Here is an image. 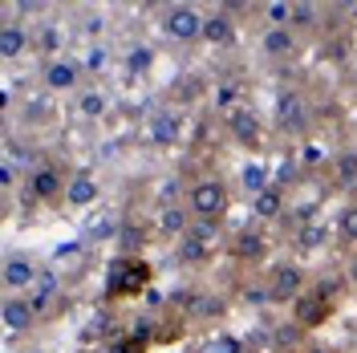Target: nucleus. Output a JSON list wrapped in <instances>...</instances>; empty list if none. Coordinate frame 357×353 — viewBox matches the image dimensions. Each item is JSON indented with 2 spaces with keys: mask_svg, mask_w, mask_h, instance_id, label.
Wrapping results in <instances>:
<instances>
[{
  "mask_svg": "<svg viewBox=\"0 0 357 353\" xmlns=\"http://www.w3.org/2000/svg\"><path fill=\"white\" fill-rule=\"evenodd\" d=\"M191 211H187V203L183 199H162L155 203V216H151V232H155L158 240H171L178 243L187 236V227H191Z\"/></svg>",
  "mask_w": 357,
  "mask_h": 353,
  "instance_id": "ddd939ff",
  "label": "nucleus"
},
{
  "mask_svg": "<svg viewBox=\"0 0 357 353\" xmlns=\"http://www.w3.org/2000/svg\"><path fill=\"white\" fill-rule=\"evenodd\" d=\"M203 24H207V13H203L199 4H167L162 8V33L178 45H195L203 41Z\"/></svg>",
  "mask_w": 357,
  "mask_h": 353,
  "instance_id": "9d476101",
  "label": "nucleus"
},
{
  "mask_svg": "<svg viewBox=\"0 0 357 353\" xmlns=\"http://www.w3.org/2000/svg\"><path fill=\"white\" fill-rule=\"evenodd\" d=\"M227 260L236 268H244V272H264L268 268V256H272V236H268L264 223H248L240 232H231L227 236Z\"/></svg>",
  "mask_w": 357,
  "mask_h": 353,
  "instance_id": "0eeeda50",
  "label": "nucleus"
},
{
  "mask_svg": "<svg viewBox=\"0 0 357 353\" xmlns=\"http://www.w3.org/2000/svg\"><path fill=\"white\" fill-rule=\"evenodd\" d=\"M203 98H207V77H199V73H183L175 86L167 89L171 110H191V106H199Z\"/></svg>",
  "mask_w": 357,
  "mask_h": 353,
  "instance_id": "aec40b11",
  "label": "nucleus"
},
{
  "mask_svg": "<svg viewBox=\"0 0 357 353\" xmlns=\"http://www.w3.org/2000/svg\"><path fill=\"white\" fill-rule=\"evenodd\" d=\"M349 82H354V86H357V57H354V61H349Z\"/></svg>",
  "mask_w": 357,
  "mask_h": 353,
  "instance_id": "473e14b6",
  "label": "nucleus"
},
{
  "mask_svg": "<svg viewBox=\"0 0 357 353\" xmlns=\"http://www.w3.org/2000/svg\"><path fill=\"white\" fill-rule=\"evenodd\" d=\"M178 130H183V118H178V110H158L155 126H151V138H155V147H175Z\"/></svg>",
  "mask_w": 357,
  "mask_h": 353,
  "instance_id": "bb28decb",
  "label": "nucleus"
},
{
  "mask_svg": "<svg viewBox=\"0 0 357 353\" xmlns=\"http://www.w3.org/2000/svg\"><path fill=\"white\" fill-rule=\"evenodd\" d=\"M73 110L82 114L86 122H98L102 114L110 110V98H106L102 89H93V86H82V89H77V102H73Z\"/></svg>",
  "mask_w": 357,
  "mask_h": 353,
  "instance_id": "a878e982",
  "label": "nucleus"
},
{
  "mask_svg": "<svg viewBox=\"0 0 357 353\" xmlns=\"http://www.w3.org/2000/svg\"><path fill=\"white\" fill-rule=\"evenodd\" d=\"M321 175H325V187H329V191L354 195V187H357V147H341V151H333V155L325 158Z\"/></svg>",
  "mask_w": 357,
  "mask_h": 353,
  "instance_id": "4468645a",
  "label": "nucleus"
},
{
  "mask_svg": "<svg viewBox=\"0 0 357 353\" xmlns=\"http://www.w3.org/2000/svg\"><path fill=\"white\" fill-rule=\"evenodd\" d=\"M220 130L227 134L231 147H240L248 155H260L268 147V126L252 102H227L220 114Z\"/></svg>",
  "mask_w": 357,
  "mask_h": 353,
  "instance_id": "20e7f679",
  "label": "nucleus"
},
{
  "mask_svg": "<svg viewBox=\"0 0 357 353\" xmlns=\"http://www.w3.org/2000/svg\"><path fill=\"white\" fill-rule=\"evenodd\" d=\"M93 199H98V179H93V171H73L69 175V187H66V199H61V207H69V211H82V207H93Z\"/></svg>",
  "mask_w": 357,
  "mask_h": 353,
  "instance_id": "4be33fe9",
  "label": "nucleus"
},
{
  "mask_svg": "<svg viewBox=\"0 0 357 353\" xmlns=\"http://www.w3.org/2000/svg\"><path fill=\"white\" fill-rule=\"evenodd\" d=\"M61 122V102H57V93H49V89H37V93H29L21 102V126L29 134L37 130H53Z\"/></svg>",
  "mask_w": 357,
  "mask_h": 353,
  "instance_id": "f8f14e48",
  "label": "nucleus"
},
{
  "mask_svg": "<svg viewBox=\"0 0 357 353\" xmlns=\"http://www.w3.org/2000/svg\"><path fill=\"white\" fill-rule=\"evenodd\" d=\"M203 45L223 49V53L240 45V21L227 13V4H220V8H211V13H207V24H203Z\"/></svg>",
  "mask_w": 357,
  "mask_h": 353,
  "instance_id": "f3484780",
  "label": "nucleus"
},
{
  "mask_svg": "<svg viewBox=\"0 0 357 353\" xmlns=\"http://www.w3.org/2000/svg\"><path fill=\"white\" fill-rule=\"evenodd\" d=\"M333 232H337V243H341V248L357 252V195H349L345 199V207L337 211Z\"/></svg>",
  "mask_w": 357,
  "mask_h": 353,
  "instance_id": "393cba45",
  "label": "nucleus"
},
{
  "mask_svg": "<svg viewBox=\"0 0 357 353\" xmlns=\"http://www.w3.org/2000/svg\"><path fill=\"white\" fill-rule=\"evenodd\" d=\"M82 66L73 61V57H53V61H41V89L49 93H77L82 89Z\"/></svg>",
  "mask_w": 357,
  "mask_h": 353,
  "instance_id": "dca6fc26",
  "label": "nucleus"
},
{
  "mask_svg": "<svg viewBox=\"0 0 357 353\" xmlns=\"http://www.w3.org/2000/svg\"><path fill=\"white\" fill-rule=\"evenodd\" d=\"M345 292H349V285H345V272H341L337 280H312V285L296 296V305L289 309V321H292V325H301L305 333L325 329V325L337 317L341 301H345Z\"/></svg>",
  "mask_w": 357,
  "mask_h": 353,
  "instance_id": "f257e3e1",
  "label": "nucleus"
},
{
  "mask_svg": "<svg viewBox=\"0 0 357 353\" xmlns=\"http://www.w3.org/2000/svg\"><path fill=\"white\" fill-rule=\"evenodd\" d=\"M312 126H317V102L301 86L284 89L276 98V110H272V130L280 138H289V142H301V138L312 134Z\"/></svg>",
  "mask_w": 357,
  "mask_h": 353,
  "instance_id": "39448f33",
  "label": "nucleus"
},
{
  "mask_svg": "<svg viewBox=\"0 0 357 353\" xmlns=\"http://www.w3.org/2000/svg\"><path fill=\"white\" fill-rule=\"evenodd\" d=\"M345 285H349V288H357V252L349 256V264H345Z\"/></svg>",
  "mask_w": 357,
  "mask_h": 353,
  "instance_id": "c756f323",
  "label": "nucleus"
},
{
  "mask_svg": "<svg viewBox=\"0 0 357 353\" xmlns=\"http://www.w3.org/2000/svg\"><path fill=\"white\" fill-rule=\"evenodd\" d=\"M349 353H357V325L349 329Z\"/></svg>",
  "mask_w": 357,
  "mask_h": 353,
  "instance_id": "2f4dec72",
  "label": "nucleus"
},
{
  "mask_svg": "<svg viewBox=\"0 0 357 353\" xmlns=\"http://www.w3.org/2000/svg\"><path fill=\"white\" fill-rule=\"evenodd\" d=\"M284 203H289V191H284V183L276 179L272 187H264L260 195L252 199L256 223H276V220H284V216H289V211H284Z\"/></svg>",
  "mask_w": 357,
  "mask_h": 353,
  "instance_id": "412c9836",
  "label": "nucleus"
},
{
  "mask_svg": "<svg viewBox=\"0 0 357 353\" xmlns=\"http://www.w3.org/2000/svg\"><path fill=\"white\" fill-rule=\"evenodd\" d=\"M223 313H227V296L215 292V288H211V292H195L191 305H187V317H191V321H203V325L215 321V317H223Z\"/></svg>",
  "mask_w": 357,
  "mask_h": 353,
  "instance_id": "b1692460",
  "label": "nucleus"
},
{
  "mask_svg": "<svg viewBox=\"0 0 357 353\" xmlns=\"http://www.w3.org/2000/svg\"><path fill=\"white\" fill-rule=\"evenodd\" d=\"M0 317H4V329L8 333H33L41 325V313L33 305V296H4Z\"/></svg>",
  "mask_w": 357,
  "mask_h": 353,
  "instance_id": "6ab92c4d",
  "label": "nucleus"
},
{
  "mask_svg": "<svg viewBox=\"0 0 357 353\" xmlns=\"http://www.w3.org/2000/svg\"><path fill=\"white\" fill-rule=\"evenodd\" d=\"M223 248H227L223 223H199V220L191 223V227H187V236L175 243V252H178V260H183V264H211Z\"/></svg>",
  "mask_w": 357,
  "mask_h": 353,
  "instance_id": "1a4fd4ad",
  "label": "nucleus"
},
{
  "mask_svg": "<svg viewBox=\"0 0 357 353\" xmlns=\"http://www.w3.org/2000/svg\"><path fill=\"white\" fill-rule=\"evenodd\" d=\"M260 280H264V296L272 305H296V296L312 285L309 280V268L301 264V260H272V264L260 272Z\"/></svg>",
  "mask_w": 357,
  "mask_h": 353,
  "instance_id": "6e6552de",
  "label": "nucleus"
},
{
  "mask_svg": "<svg viewBox=\"0 0 357 353\" xmlns=\"http://www.w3.org/2000/svg\"><path fill=\"white\" fill-rule=\"evenodd\" d=\"M151 276H155V268H151L146 256H134V252L114 256L110 268H106V305L134 301L138 292H146V288H151Z\"/></svg>",
  "mask_w": 357,
  "mask_h": 353,
  "instance_id": "423d86ee",
  "label": "nucleus"
},
{
  "mask_svg": "<svg viewBox=\"0 0 357 353\" xmlns=\"http://www.w3.org/2000/svg\"><path fill=\"white\" fill-rule=\"evenodd\" d=\"M191 353H203V350H191Z\"/></svg>",
  "mask_w": 357,
  "mask_h": 353,
  "instance_id": "72a5a7b5",
  "label": "nucleus"
},
{
  "mask_svg": "<svg viewBox=\"0 0 357 353\" xmlns=\"http://www.w3.org/2000/svg\"><path fill=\"white\" fill-rule=\"evenodd\" d=\"M301 353H337V350H333V345H325V341H309Z\"/></svg>",
  "mask_w": 357,
  "mask_h": 353,
  "instance_id": "7c9ffc66",
  "label": "nucleus"
},
{
  "mask_svg": "<svg viewBox=\"0 0 357 353\" xmlns=\"http://www.w3.org/2000/svg\"><path fill=\"white\" fill-rule=\"evenodd\" d=\"M301 41H305V37H301L292 24L264 29V33H260V57L272 61V66H284V61H292V57L301 53Z\"/></svg>",
  "mask_w": 357,
  "mask_h": 353,
  "instance_id": "2eb2a0df",
  "label": "nucleus"
},
{
  "mask_svg": "<svg viewBox=\"0 0 357 353\" xmlns=\"http://www.w3.org/2000/svg\"><path fill=\"white\" fill-rule=\"evenodd\" d=\"M41 280V264L24 252H13L4 256V268H0V285H4V296H29L33 285Z\"/></svg>",
  "mask_w": 357,
  "mask_h": 353,
  "instance_id": "9b49d317",
  "label": "nucleus"
},
{
  "mask_svg": "<svg viewBox=\"0 0 357 353\" xmlns=\"http://www.w3.org/2000/svg\"><path fill=\"white\" fill-rule=\"evenodd\" d=\"M203 353H240V341H236V337H215Z\"/></svg>",
  "mask_w": 357,
  "mask_h": 353,
  "instance_id": "c85d7f7f",
  "label": "nucleus"
},
{
  "mask_svg": "<svg viewBox=\"0 0 357 353\" xmlns=\"http://www.w3.org/2000/svg\"><path fill=\"white\" fill-rule=\"evenodd\" d=\"M33 53H37L41 61L61 57V24L57 21H37L33 24Z\"/></svg>",
  "mask_w": 357,
  "mask_h": 353,
  "instance_id": "5701e85b",
  "label": "nucleus"
},
{
  "mask_svg": "<svg viewBox=\"0 0 357 353\" xmlns=\"http://www.w3.org/2000/svg\"><path fill=\"white\" fill-rule=\"evenodd\" d=\"M73 171L77 167H69L61 155H41L37 163H29V171H24V203H61Z\"/></svg>",
  "mask_w": 357,
  "mask_h": 353,
  "instance_id": "f03ea898",
  "label": "nucleus"
},
{
  "mask_svg": "<svg viewBox=\"0 0 357 353\" xmlns=\"http://www.w3.org/2000/svg\"><path fill=\"white\" fill-rule=\"evenodd\" d=\"M24 49H33V24L21 21V17L13 13V4H8V13H4V21H0V57H4V61H17Z\"/></svg>",
  "mask_w": 357,
  "mask_h": 353,
  "instance_id": "a211bd4d",
  "label": "nucleus"
},
{
  "mask_svg": "<svg viewBox=\"0 0 357 353\" xmlns=\"http://www.w3.org/2000/svg\"><path fill=\"white\" fill-rule=\"evenodd\" d=\"M292 236H296V248H301V252H317V248L329 243V227L321 220H312V223H305V227H296Z\"/></svg>",
  "mask_w": 357,
  "mask_h": 353,
  "instance_id": "cd10ccee",
  "label": "nucleus"
},
{
  "mask_svg": "<svg viewBox=\"0 0 357 353\" xmlns=\"http://www.w3.org/2000/svg\"><path fill=\"white\" fill-rule=\"evenodd\" d=\"M183 203H187L191 220L223 223V220H227V211H231V187H227L220 175H211V171H207V175H195L191 183H187Z\"/></svg>",
  "mask_w": 357,
  "mask_h": 353,
  "instance_id": "7ed1b4c3",
  "label": "nucleus"
}]
</instances>
